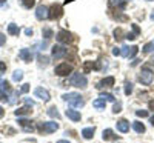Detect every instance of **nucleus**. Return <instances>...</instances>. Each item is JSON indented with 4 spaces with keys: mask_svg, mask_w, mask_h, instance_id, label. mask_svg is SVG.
<instances>
[{
    "mask_svg": "<svg viewBox=\"0 0 154 143\" xmlns=\"http://www.w3.org/2000/svg\"><path fill=\"white\" fill-rule=\"evenodd\" d=\"M62 99L65 100V102H68L72 108H82V106L85 105V102H83L82 96H80V94H77V93H68V94H63V97H62Z\"/></svg>",
    "mask_w": 154,
    "mask_h": 143,
    "instance_id": "f257e3e1",
    "label": "nucleus"
},
{
    "mask_svg": "<svg viewBox=\"0 0 154 143\" xmlns=\"http://www.w3.org/2000/svg\"><path fill=\"white\" fill-rule=\"evenodd\" d=\"M37 129L40 132L51 134V132H56L59 129V123H56V122H40V123H37Z\"/></svg>",
    "mask_w": 154,
    "mask_h": 143,
    "instance_id": "f03ea898",
    "label": "nucleus"
},
{
    "mask_svg": "<svg viewBox=\"0 0 154 143\" xmlns=\"http://www.w3.org/2000/svg\"><path fill=\"white\" fill-rule=\"evenodd\" d=\"M69 83H71L72 86H75V88H86V85H88V79H86L83 74L75 72V74L71 75Z\"/></svg>",
    "mask_w": 154,
    "mask_h": 143,
    "instance_id": "7ed1b4c3",
    "label": "nucleus"
},
{
    "mask_svg": "<svg viewBox=\"0 0 154 143\" xmlns=\"http://www.w3.org/2000/svg\"><path fill=\"white\" fill-rule=\"evenodd\" d=\"M54 72L59 77H65V75H68V74L72 72V65H69V63H60V65H57V66H56Z\"/></svg>",
    "mask_w": 154,
    "mask_h": 143,
    "instance_id": "20e7f679",
    "label": "nucleus"
},
{
    "mask_svg": "<svg viewBox=\"0 0 154 143\" xmlns=\"http://www.w3.org/2000/svg\"><path fill=\"white\" fill-rule=\"evenodd\" d=\"M9 94H11V86H9L8 80H0V100L6 102Z\"/></svg>",
    "mask_w": 154,
    "mask_h": 143,
    "instance_id": "39448f33",
    "label": "nucleus"
},
{
    "mask_svg": "<svg viewBox=\"0 0 154 143\" xmlns=\"http://www.w3.org/2000/svg\"><path fill=\"white\" fill-rule=\"evenodd\" d=\"M62 16H63V9H62V6H60V5L54 3L53 6L49 8L48 19H51V20H57V19H60Z\"/></svg>",
    "mask_w": 154,
    "mask_h": 143,
    "instance_id": "423d86ee",
    "label": "nucleus"
},
{
    "mask_svg": "<svg viewBox=\"0 0 154 143\" xmlns=\"http://www.w3.org/2000/svg\"><path fill=\"white\" fill-rule=\"evenodd\" d=\"M152 77H154L152 71L148 69V68H145V69H142V72H140L139 80H140V83H143V85H149L152 82Z\"/></svg>",
    "mask_w": 154,
    "mask_h": 143,
    "instance_id": "0eeeda50",
    "label": "nucleus"
},
{
    "mask_svg": "<svg viewBox=\"0 0 154 143\" xmlns=\"http://www.w3.org/2000/svg\"><path fill=\"white\" fill-rule=\"evenodd\" d=\"M51 54H53V59L59 60V59H62V57L66 56V48L62 46V45H54L53 49H51Z\"/></svg>",
    "mask_w": 154,
    "mask_h": 143,
    "instance_id": "6e6552de",
    "label": "nucleus"
},
{
    "mask_svg": "<svg viewBox=\"0 0 154 143\" xmlns=\"http://www.w3.org/2000/svg\"><path fill=\"white\" fill-rule=\"evenodd\" d=\"M57 40H59L60 43H71V42L74 40V37H72L71 32H68V31H65V29H62V31L57 32Z\"/></svg>",
    "mask_w": 154,
    "mask_h": 143,
    "instance_id": "1a4fd4ad",
    "label": "nucleus"
},
{
    "mask_svg": "<svg viewBox=\"0 0 154 143\" xmlns=\"http://www.w3.org/2000/svg\"><path fill=\"white\" fill-rule=\"evenodd\" d=\"M137 51H139L137 46H126V45H123L122 46V56L126 57V59H133L137 54Z\"/></svg>",
    "mask_w": 154,
    "mask_h": 143,
    "instance_id": "9d476101",
    "label": "nucleus"
},
{
    "mask_svg": "<svg viewBox=\"0 0 154 143\" xmlns=\"http://www.w3.org/2000/svg\"><path fill=\"white\" fill-rule=\"evenodd\" d=\"M48 12H49V9L45 5H38L35 9V17L38 20H45V19H48Z\"/></svg>",
    "mask_w": 154,
    "mask_h": 143,
    "instance_id": "9b49d317",
    "label": "nucleus"
},
{
    "mask_svg": "<svg viewBox=\"0 0 154 143\" xmlns=\"http://www.w3.org/2000/svg\"><path fill=\"white\" fill-rule=\"evenodd\" d=\"M34 96L37 97V99H42L43 102H48L51 97H49V93L46 89H43V88H35L34 89Z\"/></svg>",
    "mask_w": 154,
    "mask_h": 143,
    "instance_id": "f8f14e48",
    "label": "nucleus"
},
{
    "mask_svg": "<svg viewBox=\"0 0 154 143\" xmlns=\"http://www.w3.org/2000/svg\"><path fill=\"white\" fill-rule=\"evenodd\" d=\"M19 57L23 60V62H26V63H29L31 60H32V51L31 49H26V48H23V49H20V53H19Z\"/></svg>",
    "mask_w": 154,
    "mask_h": 143,
    "instance_id": "ddd939ff",
    "label": "nucleus"
},
{
    "mask_svg": "<svg viewBox=\"0 0 154 143\" xmlns=\"http://www.w3.org/2000/svg\"><path fill=\"white\" fill-rule=\"evenodd\" d=\"M114 77L112 75H109V77H105L103 80H100L99 83H97V88L99 89H102V88H109V86H112L114 85Z\"/></svg>",
    "mask_w": 154,
    "mask_h": 143,
    "instance_id": "4468645a",
    "label": "nucleus"
},
{
    "mask_svg": "<svg viewBox=\"0 0 154 143\" xmlns=\"http://www.w3.org/2000/svg\"><path fill=\"white\" fill-rule=\"evenodd\" d=\"M66 117H68V119H71L72 122H80V119H82L80 112H79V111H75V109H72V108L66 111Z\"/></svg>",
    "mask_w": 154,
    "mask_h": 143,
    "instance_id": "2eb2a0df",
    "label": "nucleus"
},
{
    "mask_svg": "<svg viewBox=\"0 0 154 143\" xmlns=\"http://www.w3.org/2000/svg\"><path fill=\"white\" fill-rule=\"evenodd\" d=\"M94 132H96V128H94V126H89V128H83V129H82V135H83V138H86V140L93 138Z\"/></svg>",
    "mask_w": 154,
    "mask_h": 143,
    "instance_id": "dca6fc26",
    "label": "nucleus"
},
{
    "mask_svg": "<svg viewBox=\"0 0 154 143\" xmlns=\"http://www.w3.org/2000/svg\"><path fill=\"white\" fill-rule=\"evenodd\" d=\"M116 125H117V129H119L120 132H128V131H130V123H128L126 120H123V119L119 120Z\"/></svg>",
    "mask_w": 154,
    "mask_h": 143,
    "instance_id": "f3484780",
    "label": "nucleus"
},
{
    "mask_svg": "<svg viewBox=\"0 0 154 143\" xmlns=\"http://www.w3.org/2000/svg\"><path fill=\"white\" fill-rule=\"evenodd\" d=\"M140 34V28L137 26V25H133V32H128L125 37L128 38V40H134V38H137Z\"/></svg>",
    "mask_w": 154,
    "mask_h": 143,
    "instance_id": "a211bd4d",
    "label": "nucleus"
},
{
    "mask_svg": "<svg viewBox=\"0 0 154 143\" xmlns=\"http://www.w3.org/2000/svg\"><path fill=\"white\" fill-rule=\"evenodd\" d=\"M93 106L97 108V109H105V106H106V100H103L102 97H99V99H96V100L93 102Z\"/></svg>",
    "mask_w": 154,
    "mask_h": 143,
    "instance_id": "6ab92c4d",
    "label": "nucleus"
},
{
    "mask_svg": "<svg viewBox=\"0 0 154 143\" xmlns=\"http://www.w3.org/2000/svg\"><path fill=\"white\" fill-rule=\"evenodd\" d=\"M8 34H11V35H19V34H20V28L17 26L16 23H9V25H8Z\"/></svg>",
    "mask_w": 154,
    "mask_h": 143,
    "instance_id": "aec40b11",
    "label": "nucleus"
},
{
    "mask_svg": "<svg viewBox=\"0 0 154 143\" xmlns=\"http://www.w3.org/2000/svg\"><path fill=\"white\" fill-rule=\"evenodd\" d=\"M133 129H134L137 134H143L145 132V125L140 123V122H134L133 123Z\"/></svg>",
    "mask_w": 154,
    "mask_h": 143,
    "instance_id": "412c9836",
    "label": "nucleus"
},
{
    "mask_svg": "<svg viewBox=\"0 0 154 143\" xmlns=\"http://www.w3.org/2000/svg\"><path fill=\"white\" fill-rule=\"evenodd\" d=\"M31 112V106H23V108H19L17 111H16V115L17 117H22V115H26V114H29Z\"/></svg>",
    "mask_w": 154,
    "mask_h": 143,
    "instance_id": "4be33fe9",
    "label": "nucleus"
},
{
    "mask_svg": "<svg viewBox=\"0 0 154 143\" xmlns=\"http://www.w3.org/2000/svg\"><path fill=\"white\" fill-rule=\"evenodd\" d=\"M48 115L49 117H53V119H60V114H59V111H57V108L56 106H51L49 109H48Z\"/></svg>",
    "mask_w": 154,
    "mask_h": 143,
    "instance_id": "5701e85b",
    "label": "nucleus"
},
{
    "mask_svg": "<svg viewBox=\"0 0 154 143\" xmlns=\"http://www.w3.org/2000/svg\"><path fill=\"white\" fill-rule=\"evenodd\" d=\"M19 123H20V126H22L23 129H26V131H32V126L29 125V123H31L29 120H25V119H19Z\"/></svg>",
    "mask_w": 154,
    "mask_h": 143,
    "instance_id": "b1692460",
    "label": "nucleus"
},
{
    "mask_svg": "<svg viewBox=\"0 0 154 143\" xmlns=\"http://www.w3.org/2000/svg\"><path fill=\"white\" fill-rule=\"evenodd\" d=\"M143 53H146V54H149V53H154V40L148 42V43L143 46Z\"/></svg>",
    "mask_w": 154,
    "mask_h": 143,
    "instance_id": "393cba45",
    "label": "nucleus"
},
{
    "mask_svg": "<svg viewBox=\"0 0 154 143\" xmlns=\"http://www.w3.org/2000/svg\"><path fill=\"white\" fill-rule=\"evenodd\" d=\"M112 138H116L114 132L111 131V129H105L103 131V140H112Z\"/></svg>",
    "mask_w": 154,
    "mask_h": 143,
    "instance_id": "a878e982",
    "label": "nucleus"
},
{
    "mask_svg": "<svg viewBox=\"0 0 154 143\" xmlns=\"http://www.w3.org/2000/svg\"><path fill=\"white\" fill-rule=\"evenodd\" d=\"M22 79H23V72L20 69L14 71V74H12V80H14V82H20Z\"/></svg>",
    "mask_w": 154,
    "mask_h": 143,
    "instance_id": "bb28decb",
    "label": "nucleus"
},
{
    "mask_svg": "<svg viewBox=\"0 0 154 143\" xmlns=\"http://www.w3.org/2000/svg\"><path fill=\"white\" fill-rule=\"evenodd\" d=\"M20 2H22V5L26 8V9H31L35 5V0H20Z\"/></svg>",
    "mask_w": 154,
    "mask_h": 143,
    "instance_id": "cd10ccee",
    "label": "nucleus"
},
{
    "mask_svg": "<svg viewBox=\"0 0 154 143\" xmlns=\"http://www.w3.org/2000/svg\"><path fill=\"white\" fill-rule=\"evenodd\" d=\"M42 35L46 38V40H49V38L53 37V29H51V28H45V29L42 31Z\"/></svg>",
    "mask_w": 154,
    "mask_h": 143,
    "instance_id": "c85d7f7f",
    "label": "nucleus"
},
{
    "mask_svg": "<svg viewBox=\"0 0 154 143\" xmlns=\"http://www.w3.org/2000/svg\"><path fill=\"white\" fill-rule=\"evenodd\" d=\"M48 62H49V59L46 56H42V54L38 56V65H40V66H46Z\"/></svg>",
    "mask_w": 154,
    "mask_h": 143,
    "instance_id": "c756f323",
    "label": "nucleus"
},
{
    "mask_svg": "<svg viewBox=\"0 0 154 143\" xmlns=\"http://www.w3.org/2000/svg\"><path fill=\"white\" fill-rule=\"evenodd\" d=\"M83 68H85V72H88L89 69H93V68H99V66H96V65H94L93 62H85Z\"/></svg>",
    "mask_w": 154,
    "mask_h": 143,
    "instance_id": "7c9ffc66",
    "label": "nucleus"
},
{
    "mask_svg": "<svg viewBox=\"0 0 154 143\" xmlns=\"http://www.w3.org/2000/svg\"><path fill=\"white\" fill-rule=\"evenodd\" d=\"M122 35H123V31H122L120 28L114 29V38H116V40H120V38H123Z\"/></svg>",
    "mask_w": 154,
    "mask_h": 143,
    "instance_id": "2f4dec72",
    "label": "nucleus"
},
{
    "mask_svg": "<svg viewBox=\"0 0 154 143\" xmlns=\"http://www.w3.org/2000/svg\"><path fill=\"white\" fill-rule=\"evenodd\" d=\"M131 93H133V83L126 82V83H125V94H126V96H130Z\"/></svg>",
    "mask_w": 154,
    "mask_h": 143,
    "instance_id": "473e14b6",
    "label": "nucleus"
},
{
    "mask_svg": "<svg viewBox=\"0 0 154 143\" xmlns=\"http://www.w3.org/2000/svg\"><path fill=\"white\" fill-rule=\"evenodd\" d=\"M100 97L103 99V100H106V102H114V100H116L112 94H105V93H103V94H100Z\"/></svg>",
    "mask_w": 154,
    "mask_h": 143,
    "instance_id": "72a5a7b5",
    "label": "nucleus"
},
{
    "mask_svg": "<svg viewBox=\"0 0 154 143\" xmlns=\"http://www.w3.org/2000/svg\"><path fill=\"white\" fill-rule=\"evenodd\" d=\"M120 109H122V103L120 102H117V103H114V108H112V112H120Z\"/></svg>",
    "mask_w": 154,
    "mask_h": 143,
    "instance_id": "f704fd0d",
    "label": "nucleus"
},
{
    "mask_svg": "<svg viewBox=\"0 0 154 143\" xmlns=\"http://www.w3.org/2000/svg\"><path fill=\"white\" fill-rule=\"evenodd\" d=\"M136 115L137 117H148V111H143V109H139V111H136Z\"/></svg>",
    "mask_w": 154,
    "mask_h": 143,
    "instance_id": "c9c22d12",
    "label": "nucleus"
},
{
    "mask_svg": "<svg viewBox=\"0 0 154 143\" xmlns=\"http://www.w3.org/2000/svg\"><path fill=\"white\" fill-rule=\"evenodd\" d=\"M28 91H29V85H28V83H25V85L22 86V89L19 91V94H25V93H28Z\"/></svg>",
    "mask_w": 154,
    "mask_h": 143,
    "instance_id": "e433bc0d",
    "label": "nucleus"
},
{
    "mask_svg": "<svg viewBox=\"0 0 154 143\" xmlns=\"http://www.w3.org/2000/svg\"><path fill=\"white\" fill-rule=\"evenodd\" d=\"M108 2H109L111 6H117V5L120 6V5H122V0H108Z\"/></svg>",
    "mask_w": 154,
    "mask_h": 143,
    "instance_id": "4c0bfd02",
    "label": "nucleus"
},
{
    "mask_svg": "<svg viewBox=\"0 0 154 143\" xmlns=\"http://www.w3.org/2000/svg\"><path fill=\"white\" fill-rule=\"evenodd\" d=\"M5 42H6V35L0 32V46H3V45H5Z\"/></svg>",
    "mask_w": 154,
    "mask_h": 143,
    "instance_id": "58836bf2",
    "label": "nucleus"
},
{
    "mask_svg": "<svg viewBox=\"0 0 154 143\" xmlns=\"http://www.w3.org/2000/svg\"><path fill=\"white\" fill-rule=\"evenodd\" d=\"M25 103H26V106H31V108L34 106V102L31 99H25Z\"/></svg>",
    "mask_w": 154,
    "mask_h": 143,
    "instance_id": "ea45409f",
    "label": "nucleus"
},
{
    "mask_svg": "<svg viewBox=\"0 0 154 143\" xmlns=\"http://www.w3.org/2000/svg\"><path fill=\"white\" fill-rule=\"evenodd\" d=\"M112 54H114V56H122V51H120L119 48H114V49H112Z\"/></svg>",
    "mask_w": 154,
    "mask_h": 143,
    "instance_id": "a19ab883",
    "label": "nucleus"
},
{
    "mask_svg": "<svg viewBox=\"0 0 154 143\" xmlns=\"http://www.w3.org/2000/svg\"><path fill=\"white\" fill-rule=\"evenodd\" d=\"M3 71H6V65L5 62H0V72H3Z\"/></svg>",
    "mask_w": 154,
    "mask_h": 143,
    "instance_id": "79ce46f5",
    "label": "nucleus"
},
{
    "mask_svg": "<svg viewBox=\"0 0 154 143\" xmlns=\"http://www.w3.org/2000/svg\"><path fill=\"white\" fill-rule=\"evenodd\" d=\"M25 34H26V35H32V29L31 28H26V29H25Z\"/></svg>",
    "mask_w": 154,
    "mask_h": 143,
    "instance_id": "37998d69",
    "label": "nucleus"
},
{
    "mask_svg": "<svg viewBox=\"0 0 154 143\" xmlns=\"http://www.w3.org/2000/svg\"><path fill=\"white\" fill-rule=\"evenodd\" d=\"M149 109H151V111H154V100H151V102H149Z\"/></svg>",
    "mask_w": 154,
    "mask_h": 143,
    "instance_id": "c03bdc74",
    "label": "nucleus"
},
{
    "mask_svg": "<svg viewBox=\"0 0 154 143\" xmlns=\"http://www.w3.org/2000/svg\"><path fill=\"white\" fill-rule=\"evenodd\" d=\"M3 114H5V111H3V108H2V106H0V119L3 117Z\"/></svg>",
    "mask_w": 154,
    "mask_h": 143,
    "instance_id": "a18cd8bd",
    "label": "nucleus"
},
{
    "mask_svg": "<svg viewBox=\"0 0 154 143\" xmlns=\"http://www.w3.org/2000/svg\"><path fill=\"white\" fill-rule=\"evenodd\" d=\"M149 120H151V125H152V126H154V115H152V117H151V119H149Z\"/></svg>",
    "mask_w": 154,
    "mask_h": 143,
    "instance_id": "49530a36",
    "label": "nucleus"
},
{
    "mask_svg": "<svg viewBox=\"0 0 154 143\" xmlns=\"http://www.w3.org/2000/svg\"><path fill=\"white\" fill-rule=\"evenodd\" d=\"M57 143H69V141H66V140H59Z\"/></svg>",
    "mask_w": 154,
    "mask_h": 143,
    "instance_id": "de8ad7c7",
    "label": "nucleus"
},
{
    "mask_svg": "<svg viewBox=\"0 0 154 143\" xmlns=\"http://www.w3.org/2000/svg\"><path fill=\"white\" fill-rule=\"evenodd\" d=\"M151 20H154V11H152V14H151V17H149Z\"/></svg>",
    "mask_w": 154,
    "mask_h": 143,
    "instance_id": "09e8293b",
    "label": "nucleus"
},
{
    "mask_svg": "<svg viewBox=\"0 0 154 143\" xmlns=\"http://www.w3.org/2000/svg\"><path fill=\"white\" fill-rule=\"evenodd\" d=\"M72 2V0H65V3H71Z\"/></svg>",
    "mask_w": 154,
    "mask_h": 143,
    "instance_id": "8fccbe9b",
    "label": "nucleus"
},
{
    "mask_svg": "<svg viewBox=\"0 0 154 143\" xmlns=\"http://www.w3.org/2000/svg\"><path fill=\"white\" fill-rule=\"evenodd\" d=\"M3 2H5V0H0V3H3Z\"/></svg>",
    "mask_w": 154,
    "mask_h": 143,
    "instance_id": "3c124183",
    "label": "nucleus"
},
{
    "mask_svg": "<svg viewBox=\"0 0 154 143\" xmlns=\"http://www.w3.org/2000/svg\"><path fill=\"white\" fill-rule=\"evenodd\" d=\"M148 2H151V0H148Z\"/></svg>",
    "mask_w": 154,
    "mask_h": 143,
    "instance_id": "603ef678",
    "label": "nucleus"
}]
</instances>
